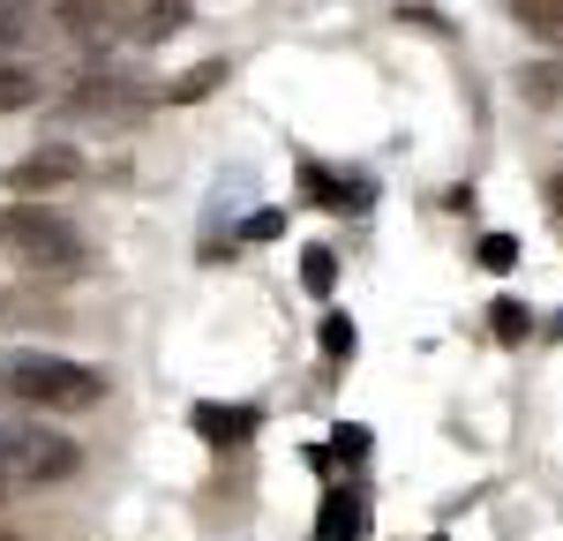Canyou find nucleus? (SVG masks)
Segmentation results:
<instances>
[{
    "mask_svg": "<svg viewBox=\"0 0 563 541\" xmlns=\"http://www.w3.org/2000/svg\"><path fill=\"white\" fill-rule=\"evenodd\" d=\"M331 451H346V459H368V429H339Z\"/></svg>",
    "mask_w": 563,
    "mask_h": 541,
    "instance_id": "obj_20",
    "label": "nucleus"
},
{
    "mask_svg": "<svg viewBox=\"0 0 563 541\" xmlns=\"http://www.w3.org/2000/svg\"><path fill=\"white\" fill-rule=\"evenodd\" d=\"M301 286L308 294H331V286H339V256H331V249H308L301 256Z\"/></svg>",
    "mask_w": 563,
    "mask_h": 541,
    "instance_id": "obj_17",
    "label": "nucleus"
},
{
    "mask_svg": "<svg viewBox=\"0 0 563 541\" xmlns=\"http://www.w3.org/2000/svg\"><path fill=\"white\" fill-rule=\"evenodd\" d=\"M249 429H256L249 406H196V437H203V444H241Z\"/></svg>",
    "mask_w": 563,
    "mask_h": 541,
    "instance_id": "obj_8",
    "label": "nucleus"
},
{
    "mask_svg": "<svg viewBox=\"0 0 563 541\" xmlns=\"http://www.w3.org/2000/svg\"><path fill=\"white\" fill-rule=\"evenodd\" d=\"M76 174H84V158L60 151V143H45V151H31V158L8 166V196H53V188H68Z\"/></svg>",
    "mask_w": 563,
    "mask_h": 541,
    "instance_id": "obj_5",
    "label": "nucleus"
},
{
    "mask_svg": "<svg viewBox=\"0 0 563 541\" xmlns=\"http://www.w3.org/2000/svg\"><path fill=\"white\" fill-rule=\"evenodd\" d=\"M429 541H443V534H429Z\"/></svg>",
    "mask_w": 563,
    "mask_h": 541,
    "instance_id": "obj_21",
    "label": "nucleus"
},
{
    "mask_svg": "<svg viewBox=\"0 0 563 541\" xmlns=\"http://www.w3.org/2000/svg\"><path fill=\"white\" fill-rule=\"evenodd\" d=\"M361 534H368V504H361V496H323L316 541H361Z\"/></svg>",
    "mask_w": 563,
    "mask_h": 541,
    "instance_id": "obj_7",
    "label": "nucleus"
},
{
    "mask_svg": "<svg viewBox=\"0 0 563 541\" xmlns=\"http://www.w3.org/2000/svg\"><path fill=\"white\" fill-rule=\"evenodd\" d=\"M174 31H188V0H158V8H135V23H129V38H143V45L174 38Z\"/></svg>",
    "mask_w": 563,
    "mask_h": 541,
    "instance_id": "obj_11",
    "label": "nucleus"
},
{
    "mask_svg": "<svg viewBox=\"0 0 563 541\" xmlns=\"http://www.w3.org/2000/svg\"><path fill=\"white\" fill-rule=\"evenodd\" d=\"M0 541H8V534H0Z\"/></svg>",
    "mask_w": 563,
    "mask_h": 541,
    "instance_id": "obj_23",
    "label": "nucleus"
},
{
    "mask_svg": "<svg viewBox=\"0 0 563 541\" xmlns=\"http://www.w3.org/2000/svg\"><path fill=\"white\" fill-rule=\"evenodd\" d=\"M0 482H8V474H0Z\"/></svg>",
    "mask_w": 563,
    "mask_h": 541,
    "instance_id": "obj_22",
    "label": "nucleus"
},
{
    "mask_svg": "<svg viewBox=\"0 0 563 541\" xmlns=\"http://www.w3.org/2000/svg\"><path fill=\"white\" fill-rule=\"evenodd\" d=\"M519 90H526V106L563 113V60H526V68H519Z\"/></svg>",
    "mask_w": 563,
    "mask_h": 541,
    "instance_id": "obj_9",
    "label": "nucleus"
},
{
    "mask_svg": "<svg viewBox=\"0 0 563 541\" xmlns=\"http://www.w3.org/2000/svg\"><path fill=\"white\" fill-rule=\"evenodd\" d=\"M511 15H519L533 38H549V45H563V0H511Z\"/></svg>",
    "mask_w": 563,
    "mask_h": 541,
    "instance_id": "obj_13",
    "label": "nucleus"
},
{
    "mask_svg": "<svg viewBox=\"0 0 563 541\" xmlns=\"http://www.w3.org/2000/svg\"><path fill=\"white\" fill-rule=\"evenodd\" d=\"M0 399L31 406V413H90V406L106 399V376H98L90 361L8 346V354H0Z\"/></svg>",
    "mask_w": 563,
    "mask_h": 541,
    "instance_id": "obj_1",
    "label": "nucleus"
},
{
    "mask_svg": "<svg viewBox=\"0 0 563 541\" xmlns=\"http://www.w3.org/2000/svg\"><path fill=\"white\" fill-rule=\"evenodd\" d=\"M225 76H233V60H196L180 84H166V98H174V106H196V98H211Z\"/></svg>",
    "mask_w": 563,
    "mask_h": 541,
    "instance_id": "obj_12",
    "label": "nucleus"
},
{
    "mask_svg": "<svg viewBox=\"0 0 563 541\" xmlns=\"http://www.w3.org/2000/svg\"><path fill=\"white\" fill-rule=\"evenodd\" d=\"M323 354H353V323L346 316H323Z\"/></svg>",
    "mask_w": 563,
    "mask_h": 541,
    "instance_id": "obj_19",
    "label": "nucleus"
},
{
    "mask_svg": "<svg viewBox=\"0 0 563 541\" xmlns=\"http://www.w3.org/2000/svg\"><path fill=\"white\" fill-rule=\"evenodd\" d=\"M38 76L31 68H15V60H0V113H23V106H38Z\"/></svg>",
    "mask_w": 563,
    "mask_h": 541,
    "instance_id": "obj_14",
    "label": "nucleus"
},
{
    "mask_svg": "<svg viewBox=\"0 0 563 541\" xmlns=\"http://www.w3.org/2000/svg\"><path fill=\"white\" fill-rule=\"evenodd\" d=\"M481 264L511 270V264H519V241H511V233H481Z\"/></svg>",
    "mask_w": 563,
    "mask_h": 541,
    "instance_id": "obj_18",
    "label": "nucleus"
},
{
    "mask_svg": "<svg viewBox=\"0 0 563 541\" xmlns=\"http://www.w3.org/2000/svg\"><path fill=\"white\" fill-rule=\"evenodd\" d=\"M488 323H496V339H504V346H519L526 331H533V309H526V301H496Z\"/></svg>",
    "mask_w": 563,
    "mask_h": 541,
    "instance_id": "obj_16",
    "label": "nucleus"
},
{
    "mask_svg": "<svg viewBox=\"0 0 563 541\" xmlns=\"http://www.w3.org/2000/svg\"><path fill=\"white\" fill-rule=\"evenodd\" d=\"M143 84H121V76H84V84L68 90L60 106L76 113V121H135L143 113V98H135Z\"/></svg>",
    "mask_w": 563,
    "mask_h": 541,
    "instance_id": "obj_4",
    "label": "nucleus"
},
{
    "mask_svg": "<svg viewBox=\"0 0 563 541\" xmlns=\"http://www.w3.org/2000/svg\"><path fill=\"white\" fill-rule=\"evenodd\" d=\"M53 23H60L68 38H113V31L135 23V0H60Z\"/></svg>",
    "mask_w": 563,
    "mask_h": 541,
    "instance_id": "obj_6",
    "label": "nucleus"
},
{
    "mask_svg": "<svg viewBox=\"0 0 563 541\" xmlns=\"http://www.w3.org/2000/svg\"><path fill=\"white\" fill-rule=\"evenodd\" d=\"M301 196H308V203H323V211H346V203L361 196V188H346V180H331L323 166H301Z\"/></svg>",
    "mask_w": 563,
    "mask_h": 541,
    "instance_id": "obj_15",
    "label": "nucleus"
},
{
    "mask_svg": "<svg viewBox=\"0 0 563 541\" xmlns=\"http://www.w3.org/2000/svg\"><path fill=\"white\" fill-rule=\"evenodd\" d=\"M0 256L23 264L31 278H76V270H90V241L45 203H8L0 211Z\"/></svg>",
    "mask_w": 563,
    "mask_h": 541,
    "instance_id": "obj_2",
    "label": "nucleus"
},
{
    "mask_svg": "<svg viewBox=\"0 0 563 541\" xmlns=\"http://www.w3.org/2000/svg\"><path fill=\"white\" fill-rule=\"evenodd\" d=\"M0 474H15V482H60V474H76V444L38 429V421H0Z\"/></svg>",
    "mask_w": 563,
    "mask_h": 541,
    "instance_id": "obj_3",
    "label": "nucleus"
},
{
    "mask_svg": "<svg viewBox=\"0 0 563 541\" xmlns=\"http://www.w3.org/2000/svg\"><path fill=\"white\" fill-rule=\"evenodd\" d=\"M45 23V0H0V53H15V45H31Z\"/></svg>",
    "mask_w": 563,
    "mask_h": 541,
    "instance_id": "obj_10",
    "label": "nucleus"
}]
</instances>
